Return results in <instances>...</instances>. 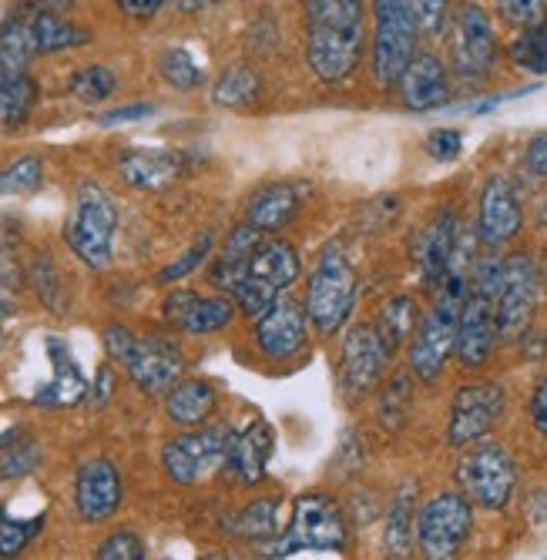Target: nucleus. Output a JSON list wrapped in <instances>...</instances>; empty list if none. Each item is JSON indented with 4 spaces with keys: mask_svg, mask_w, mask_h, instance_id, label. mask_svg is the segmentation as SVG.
Returning a JSON list of instances; mask_svg holds the SVG:
<instances>
[{
    "mask_svg": "<svg viewBox=\"0 0 547 560\" xmlns=\"http://www.w3.org/2000/svg\"><path fill=\"white\" fill-rule=\"evenodd\" d=\"M115 232H118V206L112 191L102 182L84 178L74 188L71 212L65 219L68 248L91 272H105L115 256Z\"/></svg>",
    "mask_w": 547,
    "mask_h": 560,
    "instance_id": "20e7f679",
    "label": "nucleus"
},
{
    "mask_svg": "<svg viewBox=\"0 0 547 560\" xmlns=\"http://www.w3.org/2000/svg\"><path fill=\"white\" fill-rule=\"evenodd\" d=\"M417 550L430 560H451L474 534V503L461 490L433 493L417 511Z\"/></svg>",
    "mask_w": 547,
    "mask_h": 560,
    "instance_id": "1a4fd4ad",
    "label": "nucleus"
},
{
    "mask_svg": "<svg viewBox=\"0 0 547 560\" xmlns=\"http://www.w3.org/2000/svg\"><path fill=\"white\" fill-rule=\"evenodd\" d=\"M97 560H141L144 557V540L135 530H115L105 537L94 550Z\"/></svg>",
    "mask_w": 547,
    "mask_h": 560,
    "instance_id": "49530a36",
    "label": "nucleus"
},
{
    "mask_svg": "<svg viewBox=\"0 0 547 560\" xmlns=\"http://www.w3.org/2000/svg\"><path fill=\"white\" fill-rule=\"evenodd\" d=\"M508 58L517 71L531 78H547V18L534 27L517 31V37L508 47Z\"/></svg>",
    "mask_w": 547,
    "mask_h": 560,
    "instance_id": "e433bc0d",
    "label": "nucleus"
},
{
    "mask_svg": "<svg viewBox=\"0 0 547 560\" xmlns=\"http://www.w3.org/2000/svg\"><path fill=\"white\" fill-rule=\"evenodd\" d=\"M370 74L380 91H393L420 50V27L410 0H370Z\"/></svg>",
    "mask_w": 547,
    "mask_h": 560,
    "instance_id": "39448f33",
    "label": "nucleus"
},
{
    "mask_svg": "<svg viewBox=\"0 0 547 560\" xmlns=\"http://www.w3.org/2000/svg\"><path fill=\"white\" fill-rule=\"evenodd\" d=\"M350 547V521H346L336 497L323 490H310L292 500L289 527L263 547L266 557H292L303 550L316 553H342Z\"/></svg>",
    "mask_w": 547,
    "mask_h": 560,
    "instance_id": "7ed1b4c3",
    "label": "nucleus"
},
{
    "mask_svg": "<svg viewBox=\"0 0 547 560\" xmlns=\"http://www.w3.org/2000/svg\"><path fill=\"white\" fill-rule=\"evenodd\" d=\"M357 295H360V279L350 259L336 248H326L316 259L310 279H306V295H303V310L310 316V326L323 336L333 339L346 329L353 310H357Z\"/></svg>",
    "mask_w": 547,
    "mask_h": 560,
    "instance_id": "423d86ee",
    "label": "nucleus"
},
{
    "mask_svg": "<svg viewBox=\"0 0 547 560\" xmlns=\"http://www.w3.org/2000/svg\"><path fill=\"white\" fill-rule=\"evenodd\" d=\"M40 8H51V11H68L74 0H37Z\"/></svg>",
    "mask_w": 547,
    "mask_h": 560,
    "instance_id": "13d9d810",
    "label": "nucleus"
},
{
    "mask_svg": "<svg viewBox=\"0 0 547 560\" xmlns=\"http://www.w3.org/2000/svg\"><path fill=\"white\" fill-rule=\"evenodd\" d=\"M467 245L464 232H461V219L451 212V209H440L417 235V245H414V259H417V269L423 276V282L433 289L446 272H451L454 259L461 256V248Z\"/></svg>",
    "mask_w": 547,
    "mask_h": 560,
    "instance_id": "412c9836",
    "label": "nucleus"
},
{
    "mask_svg": "<svg viewBox=\"0 0 547 560\" xmlns=\"http://www.w3.org/2000/svg\"><path fill=\"white\" fill-rule=\"evenodd\" d=\"M531 423L540 436H547V376L531 393Z\"/></svg>",
    "mask_w": 547,
    "mask_h": 560,
    "instance_id": "603ef678",
    "label": "nucleus"
},
{
    "mask_svg": "<svg viewBox=\"0 0 547 560\" xmlns=\"http://www.w3.org/2000/svg\"><path fill=\"white\" fill-rule=\"evenodd\" d=\"M40 101V84L31 74L0 81V128H21L31 121Z\"/></svg>",
    "mask_w": 547,
    "mask_h": 560,
    "instance_id": "f704fd0d",
    "label": "nucleus"
},
{
    "mask_svg": "<svg viewBox=\"0 0 547 560\" xmlns=\"http://www.w3.org/2000/svg\"><path fill=\"white\" fill-rule=\"evenodd\" d=\"M248 279H256V282H263V285H269L272 292H289V285H295L300 282V276H303V259H300V252H295V245L292 242H286V238H266L263 235V242L256 245V252H253V259H248V272H245Z\"/></svg>",
    "mask_w": 547,
    "mask_h": 560,
    "instance_id": "393cba45",
    "label": "nucleus"
},
{
    "mask_svg": "<svg viewBox=\"0 0 547 560\" xmlns=\"http://www.w3.org/2000/svg\"><path fill=\"white\" fill-rule=\"evenodd\" d=\"M420 37H440L451 24V0H410Z\"/></svg>",
    "mask_w": 547,
    "mask_h": 560,
    "instance_id": "a18cd8bd",
    "label": "nucleus"
},
{
    "mask_svg": "<svg viewBox=\"0 0 547 560\" xmlns=\"http://www.w3.org/2000/svg\"><path fill=\"white\" fill-rule=\"evenodd\" d=\"M47 355H51V383H44L37 393H34V402L37 406H74L88 396V380L81 373V366L74 363L71 349L65 346V339L51 336L47 339Z\"/></svg>",
    "mask_w": 547,
    "mask_h": 560,
    "instance_id": "a878e982",
    "label": "nucleus"
},
{
    "mask_svg": "<svg viewBox=\"0 0 547 560\" xmlns=\"http://www.w3.org/2000/svg\"><path fill=\"white\" fill-rule=\"evenodd\" d=\"M504 386L497 383H464L446 413V446L464 450L477 440H484L504 417Z\"/></svg>",
    "mask_w": 547,
    "mask_h": 560,
    "instance_id": "f8f14e48",
    "label": "nucleus"
},
{
    "mask_svg": "<svg viewBox=\"0 0 547 560\" xmlns=\"http://www.w3.org/2000/svg\"><path fill=\"white\" fill-rule=\"evenodd\" d=\"M216 406H219V389L209 380H178L165 393V417L182 430L206 427L216 417Z\"/></svg>",
    "mask_w": 547,
    "mask_h": 560,
    "instance_id": "bb28decb",
    "label": "nucleus"
},
{
    "mask_svg": "<svg viewBox=\"0 0 547 560\" xmlns=\"http://www.w3.org/2000/svg\"><path fill=\"white\" fill-rule=\"evenodd\" d=\"M306 31H366V0H300Z\"/></svg>",
    "mask_w": 547,
    "mask_h": 560,
    "instance_id": "c756f323",
    "label": "nucleus"
},
{
    "mask_svg": "<svg viewBox=\"0 0 547 560\" xmlns=\"http://www.w3.org/2000/svg\"><path fill=\"white\" fill-rule=\"evenodd\" d=\"M521 232H524V209L517 201L514 185L504 175L487 178L477 206V242L487 248H501L514 242Z\"/></svg>",
    "mask_w": 547,
    "mask_h": 560,
    "instance_id": "6ab92c4d",
    "label": "nucleus"
},
{
    "mask_svg": "<svg viewBox=\"0 0 547 560\" xmlns=\"http://www.w3.org/2000/svg\"><path fill=\"white\" fill-rule=\"evenodd\" d=\"M212 245H216V235L212 232H202L195 242H191V248L185 252V256H178L175 262H168L159 276H155V282L159 285H175V282H182V279H188L198 266H202L209 256H212Z\"/></svg>",
    "mask_w": 547,
    "mask_h": 560,
    "instance_id": "37998d69",
    "label": "nucleus"
},
{
    "mask_svg": "<svg viewBox=\"0 0 547 560\" xmlns=\"http://www.w3.org/2000/svg\"><path fill=\"white\" fill-rule=\"evenodd\" d=\"M159 74L165 78V84H172L175 91H195L206 84V71L198 65L185 47H165L159 55Z\"/></svg>",
    "mask_w": 547,
    "mask_h": 560,
    "instance_id": "58836bf2",
    "label": "nucleus"
},
{
    "mask_svg": "<svg viewBox=\"0 0 547 560\" xmlns=\"http://www.w3.org/2000/svg\"><path fill=\"white\" fill-rule=\"evenodd\" d=\"M310 329L306 310L282 292L259 319H253V342L269 360L289 363L310 346Z\"/></svg>",
    "mask_w": 547,
    "mask_h": 560,
    "instance_id": "2eb2a0df",
    "label": "nucleus"
},
{
    "mask_svg": "<svg viewBox=\"0 0 547 560\" xmlns=\"http://www.w3.org/2000/svg\"><path fill=\"white\" fill-rule=\"evenodd\" d=\"M446 27H451V74L464 84H484L501 55L490 14L474 0H464Z\"/></svg>",
    "mask_w": 547,
    "mask_h": 560,
    "instance_id": "6e6552de",
    "label": "nucleus"
},
{
    "mask_svg": "<svg viewBox=\"0 0 547 560\" xmlns=\"http://www.w3.org/2000/svg\"><path fill=\"white\" fill-rule=\"evenodd\" d=\"M540 299V272L537 262L531 259V252H514L504 259L501 285L493 295V313H497V329L504 339H517L537 310Z\"/></svg>",
    "mask_w": 547,
    "mask_h": 560,
    "instance_id": "9b49d317",
    "label": "nucleus"
},
{
    "mask_svg": "<svg viewBox=\"0 0 547 560\" xmlns=\"http://www.w3.org/2000/svg\"><path fill=\"white\" fill-rule=\"evenodd\" d=\"M259 242H263V232H256L248 222H242V225L232 229V235L225 238L222 252H219L216 262H212V269H209V279H212V285H216L219 292L232 295V289L245 279L248 259H253V252H256Z\"/></svg>",
    "mask_w": 547,
    "mask_h": 560,
    "instance_id": "cd10ccee",
    "label": "nucleus"
},
{
    "mask_svg": "<svg viewBox=\"0 0 547 560\" xmlns=\"http://www.w3.org/2000/svg\"><path fill=\"white\" fill-rule=\"evenodd\" d=\"M125 503L121 470L108 456H91L74 474V511L84 524L112 521Z\"/></svg>",
    "mask_w": 547,
    "mask_h": 560,
    "instance_id": "dca6fc26",
    "label": "nucleus"
},
{
    "mask_svg": "<svg viewBox=\"0 0 547 560\" xmlns=\"http://www.w3.org/2000/svg\"><path fill=\"white\" fill-rule=\"evenodd\" d=\"M373 326L383 336L386 349L396 355V352L404 349V342L414 339V332L420 326V302L414 295H393V299H386Z\"/></svg>",
    "mask_w": 547,
    "mask_h": 560,
    "instance_id": "7c9ffc66",
    "label": "nucleus"
},
{
    "mask_svg": "<svg viewBox=\"0 0 547 560\" xmlns=\"http://www.w3.org/2000/svg\"><path fill=\"white\" fill-rule=\"evenodd\" d=\"M105 349L125 370L131 386L141 396H165L185 373V352L178 339L165 332H131L128 326H105Z\"/></svg>",
    "mask_w": 547,
    "mask_h": 560,
    "instance_id": "f03ea898",
    "label": "nucleus"
},
{
    "mask_svg": "<svg viewBox=\"0 0 547 560\" xmlns=\"http://www.w3.org/2000/svg\"><path fill=\"white\" fill-rule=\"evenodd\" d=\"M18 313V299H14V292L8 289V285H0V319H8V316H14Z\"/></svg>",
    "mask_w": 547,
    "mask_h": 560,
    "instance_id": "6e6d98bb",
    "label": "nucleus"
},
{
    "mask_svg": "<svg viewBox=\"0 0 547 560\" xmlns=\"http://www.w3.org/2000/svg\"><path fill=\"white\" fill-rule=\"evenodd\" d=\"M537 222L547 229V195H544V201H540V209H537Z\"/></svg>",
    "mask_w": 547,
    "mask_h": 560,
    "instance_id": "bf43d9fd",
    "label": "nucleus"
},
{
    "mask_svg": "<svg viewBox=\"0 0 547 560\" xmlns=\"http://www.w3.org/2000/svg\"><path fill=\"white\" fill-rule=\"evenodd\" d=\"M44 514L37 517H14L11 506L0 503V557H21L27 544L44 530Z\"/></svg>",
    "mask_w": 547,
    "mask_h": 560,
    "instance_id": "ea45409f",
    "label": "nucleus"
},
{
    "mask_svg": "<svg viewBox=\"0 0 547 560\" xmlns=\"http://www.w3.org/2000/svg\"><path fill=\"white\" fill-rule=\"evenodd\" d=\"M34 37H31V18H8L0 24V81L27 74L34 61Z\"/></svg>",
    "mask_w": 547,
    "mask_h": 560,
    "instance_id": "72a5a7b5",
    "label": "nucleus"
},
{
    "mask_svg": "<svg viewBox=\"0 0 547 560\" xmlns=\"http://www.w3.org/2000/svg\"><path fill=\"white\" fill-rule=\"evenodd\" d=\"M40 464V443L31 436L8 433L0 436V480H24L37 470Z\"/></svg>",
    "mask_w": 547,
    "mask_h": 560,
    "instance_id": "4c0bfd02",
    "label": "nucleus"
},
{
    "mask_svg": "<svg viewBox=\"0 0 547 560\" xmlns=\"http://www.w3.org/2000/svg\"><path fill=\"white\" fill-rule=\"evenodd\" d=\"M188 172V159L175 148H125L118 175L135 191H165Z\"/></svg>",
    "mask_w": 547,
    "mask_h": 560,
    "instance_id": "5701e85b",
    "label": "nucleus"
},
{
    "mask_svg": "<svg viewBox=\"0 0 547 560\" xmlns=\"http://www.w3.org/2000/svg\"><path fill=\"white\" fill-rule=\"evenodd\" d=\"M263 97V74L253 65H232L212 84V101L219 108H253Z\"/></svg>",
    "mask_w": 547,
    "mask_h": 560,
    "instance_id": "2f4dec72",
    "label": "nucleus"
},
{
    "mask_svg": "<svg viewBox=\"0 0 547 560\" xmlns=\"http://www.w3.org/2000/svg\"><path fill=\"white\" fill-rule=\"evenodd\" d=\"M497 339H501V329H497L493 295L470 289V282H467V299L461 305V323H457V349H454L461 366L464 370L487 366Z\"/></svg>",
    "mask_w": 547,
    "mask_h": 560,
    "instance_id": "aec40b11",
    "label": "nucleus"
},
{
    "mask_svg": "<svg viewBox=\"0 0 547 560\" xmlns=\"http://www.w3.org/2000/svg\"><path fill=\"white\" fill-rule=\"evenodd\" d=\"M212 4H219V0H178V11L182 14H198V11H206Z\"/></svg>",
    "mask_w": 547,
    "mask_h": 560,
    "instance_id": "4d7b16f0",
    "label": "nucleus"
},
{
    "mask_svg": "<svg viewBox=\"0 0 547 560\" xmlns=\"http://www.w3.org/2000/svg\"><path fill=\"white\" fill-rule=\"evenodd\" d=\"M44 185V162L37 155H24L0 172V195H31Z\"/></svg>",
    "mask_w": 547,
    "mask_h": 560,
    "instance_id": "79ce46f5",
    "label": "nucleus"
},
{
    "mask_svg": "<svg viewBox=\"0 0 547 560\" xmlns=\"http://www.w3.org/2000/svg\"><path fill=\"white\" fill-rule=\"evenodd\" d=\"M229 530L248 544H269L282 534L279 527V497H259L229 521Z\"/></svg>",
    "mask_w": 547,
    "mask_h": 560,
    "instance_id": "473e14b6",
    "label": "nucleus"
},
{
    "mask_svg": "<svg viewBox=\"0 0 547 560\" xmlns=\"http://www.w3.org/2000/svg\"><path fill=\"white\" fill-rule=\"evenodd\" d=\"M276 453V430L269 420L253 417L242 430H232L229 453H225V470L235 477L242 487H256L269 474V460Z\"/></svg>",
    "mask_w": 547,
    "mask_h": 560,
    "instance_id": "4be33fe9",
    "label": "nucleus"
},
{
    "mask_svg": "<svg viewBox=\"0 0 547 560\" xmlns=\"http://www.w3.org/2000/svg\"><path fill=\"white\" fill-rule=\"evenodd\" d=\"M0 346H4V332H0Z\"/></svg>",
    "mask_w": 547,
    "mask_h": 560,
    "instance_id": "052dcab7",
    "label": "nucleus"
},
{
    "mask_svg": "<svg viewBox=\"0 0 547 560\" xmlns=\"http://www.w3.org/2000/svg\"><path fill=\"white\" fill-rule=\"evenodd\" d=\"M493 11L508 27L524 31L547 18V0H493Z\"/></svg>",
    "mask_w": 547,
    "mask_h": 560,
    "instance_id": "c03bdc74",
    "label": "nucleus"
},
{
    "mask_svg": "<svg viewBox=\"0 0 547 560\" xmlns=\"http://www.w3.org/2000/svg\"><path fill=\"white\" fill-rule=\"evenodd\" d=\"M162 316L185 336H216L235 323L238 305L232 295H198L191 289H175L162 302Z\"/></svg>",
    "mask_w": 547,
    "mask_h": 560,
    "instance_id": "f3484780",
    "label": "nucleus"
},
{
    "mask_svg": "<svg viewBox=\"0 0 547 560\" xmlns=\"http://www.w3.org/2000/svg\"><path fill=\"white\" fill-rule=\"evenodd\" d=\"M389 360H393V352L386 349L376 326L360 323L353 329H346L342 352H339V386H342L346 399L350 402L366 399L380 386Z\"/></svg>",
    "mask_w": 547,
    "mask_h": 560,
    "instance_id": "ddd939ff",
    "label": "nucleus"
},
{
    "mask_svg": "<svg viewBox=\"0 0 547 560\" xmlns=\"http://www.w3.org/2000/svg\"><path fill=\"white\" fill-rule=\"evenodd\" d=\"M31 37L37 55H61V50L91 44V31H84L81 24H74L71 18L51 8H37L31 14Z\"/></svg>",
    "mask_w": 547,
    "mask_h": 560,
    "instance_id": "c85d7f7f",
    "label": "nucleus"
},
{
    "mask_svg": "<svg viewBox=\"0 0 547 560\" xmlns=\"http://www.w3.org/2000/svg\"><path fill=\"white\" fill-rule=\"evenodd\" d=\"M461 151H464V135L457 128H433L427 135V155L440 165L457 162Z\"/></svg>",
    "mask_w": 547,
    "mask_h": 560,
    "instance_id": "de8ad7c7",
    "label": "nucleus"
},
{
    "mask_svg": "<svg viewBox=\"0 0 547 560\" xmlns=\"http://www.w3.org/2000/svg\"><path fill=\"white\" fill-rule=\"evenodd\" d=\"M396 91H400L404 108L414 115L440 112L454 101L451 68H446L443 58L433 55V50H417L414 61L404 71V78L396 81Z\"/></svg>",
    "mask_w": 547,
    "mask_h": 560,
    "instance_id": "a211bd4d",
    "label": "nucleus"
},
{
    "mask_svg": "<svg viewBox=\"0 0 547 560\" xmlns=\"http://www.w3.org/2000/svg\"><path fill=\"white\" fill-rule=\"evenodd\" d=\"M165 4H168V0H118L121 14H128L135 21H152Z\"/></svg>",
    "mask_w": 547,
    "mask_h": 560,
    "instance_id": "864d4df0",
    "label": "nucleus"
},
{
    "mask_svg": "<svg viewBox=\"0 0 547 560\" xmlns=\"http://www.w3.org/2000/svg\"><path fill=\"white\" fill-rule=\"evenodd\" d=\"M524 172L531 178H547V131L534 135L524 148Z\"/></svg>",
    "mask_w": 547,
    "mask_h": 560,
    "instance_id": "8fccbe9b",
    "label": "nucleus"
},
{
    "mask_svg": "<svg viewBox=\"0 0 547 560\" xmlns=\"http://www.w3.org/2000/svg\"><path fill=\"white\" fill-rule=\"evenodd\" d=\"M417 514H414V493L410 487L404 493H396L389 517H386V534H383V547L389 557H407L417 547Z\"/></svg>",
    "mask_w": 547,
    "mask_h": 560,
    "instance_id": "c9c22d12",
    "label": "nucleus"
},
{
    "mask_svg": "<svg viewBox=\"0 0 547 560\" xmlns=\"http://www.w3.org/2000/svg\"><path fill=\"white\" fill-rule=\"evenodd\" d=\"M155 115V105H125V108H112L97 118V125L115 128V125H131V121H144Z\"/></svg>",
    "mask_w": 547,
    "mask_h": 560,
    "instance_id": "3c124183",
    "label": "nucleus"
},
{
    "mask_svg": "<svg viewBox=\"0 0 547 560\" xmlns=\"http://www.w3.org/2000/svg\"><path fill=\"white\" fill-rule=\"evenodd\" d=\"M454 477L461 493L474 506H480V511H504L517 490V460L504 443L477 440L464 446Z\"/></svg>",
    "mask_w": 547,
    "mask_h": 560,
    "instance_id": "0eeeda50",
    "label": "nucleus"
},
{
    "mask_svg": "<svg viewBox=\"0 0 547 560\" xmlns=\"http://www.w3.org/2000/svg\"><path fill=\"white\" fill-rule=\"evenodd\" d=\"M112 386H115L112 370L102 366V370H97V383H94V402H105V399L112 396Z\"/></svg>",
    "mask_w": 547,
    "mask_h": 560,
    "instance_id": "5fc2aeb1",
    "label": "nucleus"
},
{
    "mask_svg": "<svg viewBox=\"0 0 547 560\" xmlns=\"http://www.w3.org/2000/svg\"><path fill=\"white\" fill-rule=\"evenodd\" d=\"M31 279H34V289L40 292V299L51 305L55 313H61V299L55 295V292H65V285H61V276H58V269L47 262V259H37L34 262V272H31Z\"/></svg>",
    "mask_w": 547,
    "mask_h": 560,
    "instance_id": "09e8293b",
    "label": "nucleus"
},
{
    "mask_svg": "<svg viewBox=\"0 0 547 560\" xmlns=\"http://www.w3.org/2000/svg\"><path fill=\"white\" fill-rule=\"evenodd\" d=\"M232 430L229 427H191L162 446V470L175 487H198L225 467Z\"/></svg>",
    "mask_w": 547,
    "mask_h": 560,
    "instance_id": "9d476101",
    "label": "nucleus"
},
{
    "mask_svg": "<svg viewBox=\"0 0 547 560\" xmlns=\"http://www.w3.org/2000/svg\"><path fill=\"white\" fill-rule=\"evenodd\" d=\"M306 201V188L295 182H266L253 195H248L245 206V222L263 235H279L289 229L300 215Z\"/></svg>",
    "mask_w": 547,
    "mask_h": 560,
    "instance_id": "b1692460",
    "label": "nucleus"
},
{
    "mask_svg": "<svg viewBox=\"0 0 547 560\" xmlns=\"http://www.w3.org/2000/svg\"><path fill=\"white\" fill-rule=\"evenodd\" d=\"M467 269H451L437 285H433V305L430 313L420 319L410 352H407V366L420 383H437L446 370V360L457 349V323H461V305L467 299Z\"/></svg>",
    "mask_w": 547,
    "mask_h": 560,
    "instance_id": "f257e3e1",
    "label": "nucleus"
},
{
    "mask_svg": "<svg viewBox=\"0 0 547 560\" xmlns=\"http://www.w3.org/2000/svg\"><path fill=\"white\" fill-rule=\"evenodd\" d=\"M118 91V74L105 65H88L71 74V94L81 105H102Z\"/></svg>",
    "mask_w": 547,
    "mask_h": 560,
    "instance_id": "a19ab883",
    "label": "nucleus"
},
{
    "mask_svg": "<svg viewBox=\"0 0 547 560\" xmlns=\"http://www.w3.org/2000/svg\"><path fill=\"white\" fill-rule=\"evenodd\" d=\"M366 31H306L303 58L316 81L346 84L363 65Z\"/></svg>",
    "mask_w": 547,
    "mask_h": 560,
    "instance_id": "4468645a",
    "label": "nucleus"
}]
</instances>
